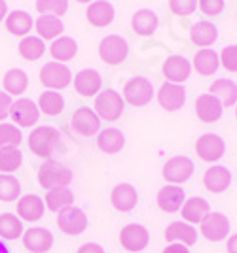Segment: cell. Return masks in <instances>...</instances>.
Here are the masks:
<instances>
[{
    "label": "cell",
    "instance_id": "1",
    "mask_svg": "<svg viewBox=\"0 0 237 253\" xmlns=\"http://www.w3.org/2000/svg\"><path fill=\"white\" fill-rule=\"evenodd\" d=\"M61 132L54 128V126H38L34 128L29 136V149L33 151L36 157L48 159L55 155L57 151H63V140H61Z\"/></svg>",
    "mask_w": 237,
    "mask_h": 253
},
{
    "label": "cell",
    "instance_id": "2",
    "mask_svg": "<svg viewBox=\"0 0 237 253\" xmlns=\"http://www.w3.org/2000/svg\"><path fill=\"white\" fill-rule=\"evenodd\" d=\"M70 181H72V170L57 161L50 159L38 169V183L44 189L52 191L59 187H68Z\"/></svg>",
    "mask_w": 237,
    "mask_h": 253
},
{
    "label": "cell",
    "instance_id": "3",
    "mask_svg": "<svg viewBox=\"0 0 237 253\" xmlns=\"http://www.w3.org/2000/svg\"><path fill=\"white\" fill-rule=\"evenodd\" d=\"M93 112L99 116V119L105 121H116L123 114V98L119 96L118 91L114 89H105L103 93H99L95 98Z\"/></svg>",
    "mask_w": 237,
    "mask_h": 253
},
{
    "label": "cell",
    "instance_id": "4",
    "mask_svg": "<svg viewBox=\"0 0 237 253\" xmlns=\"http://www.w3.org/2000/svg\"><path fill=\"white\" fill-rule=\"evenodd\" d=\"M230 227L232 225H230L228 215L220 213V211H209L203 221L199 223V232L209 242H222L230 234Z\"/></svg>",
    "mask_w": 237,
    "mask_h": 253
},
{
    "label": "cell",
    "instance_id": "5",
    "mask_svg": "<svg viewBox=\"0 0 237 253\" xmlns=\"http://www.w3.org/2000/svg\"><path fill=\"white\" fill-rule=\"evenodd\" d=\"M194 174V161L186 155H175L171 157L162 169V176L167 183L178 185L192 178Z\"/></svg>",
    "mask_w": 237,
    "mask_h": 253
},
{
    "label": "cell",
    "instance_id": "6",
    "mask_svg": "<svg viewBox=\"0 0 237 253\" xmlns=\"http://www.w3.org/2000/svg\"><path fill=\"white\" fill-rule=\"evenodd\" d=\"M70 125L76 134L84 138H91L101 132V119L89 106H80L76 110L70 119Z\"/></svg>",
    "mask_w": 237,
    "mask_h": 253
},
{
    "label": "cell",
    "instance_id": "7",
    "mask_svg": "<svg viewBox=\"0 0 237 253\" xmlns=\"http://www.w3.org/2000/svg\"><path fill=\"white\" fill-rule=\"evenodd\" d=\"M127 53H129L127 40L118 36V34H110L107 38H103L101 43H99V57L107 64L123 63Z\"/></svg>",
    "mask_w": 237,
    "mask_h": 253
},
{
    "label": "cell",
    "instance_id": "8",
    "mask_svg": "<svg viewBox=\"0 0 237 253\" xmlns=\"http://www.w3.org/2000/svg\"><path fill=\"white\" fill-rule=\"evenodd\" d=\"M57 227L66 236H78L87 229V215L82 208L68 206L57 213Z\"/></svg>",
    "mask_w": 237,
    "mask_h": 253
},
{
    "label": "cell",
    "instance_id": "9",
    "mask_svg": "<svg viewBox=\"0 0 237 253\" xmlns=\"http://www.w3.org/2000/svg\"><path fill=\"white\" fill-rule=\"evenodd\" d=\"M224 151H226V144H224V140L218 134L205 132V134H201L195 140V153L205 163L220 161V159L224 157Z\"/></svg>",
    "mask_w": 237,
    "mask_h": 253
},
{
    "label": "cell",
    "instance_id": "10",
    "mask_svg": "<svg viewBox=\"0 0 237 253\" xmlns=\"http://www.w3.org/2000/svg\"><path fill=\"white\" fill-rule=\"evenodd\" d=\"M148 242H150V234L146 231V227H142L140 223H129L119 232V244L125 252H142Z\"/></svg>",
    "mask_w": 237,
    "mask_h": 253
},
{
    "label": "cell",
    "instance_id": "11",
    "mask_svg": "<svg viewBox=\"0 0 237 253\" xmlns=\"http://www.w3.org/2000/svg\"><path fill=\"white\" fill-rule=\"evenodd\" d=\"M154 96V87L152 82L146 78H131L129 82L123 87V98L129 102L131 106H146Z\"/></svg>",
    "mask_w": 237,
    "mask_h": 253
},
{
    "label": "cell",
    "instance_id": "12",
    "mask_svg": "<svg viewBox=\"0 0 237 253\" xmlns=\"http://www.w3.org/2000/svg\"><path fill=\"white\" fill-rule=\"evenodd\" d=\"M72 74L63 63H48L42 66L40 70V82L44 87L48 89H65L66 85L70 84Z\"/></svg>",
    "mask_w": 237,
    "mask_h": 253
},
{
    "label": "cell",
    "instance_id": "13",
    "mask_svg": "<svg viewBox=\"0 0 237 253\" xmlns=\"http://www.w3.org/2000/svg\"><path fill=\"white\" fill-rule=\"evenodd\" d=\"M23 248L31 253H48L54 246V234L46 227H34L23 232Z\"/></svg>",
    "mask_w": 237,
    "mask_h": 253
},
{
    "label": "cell",
    "instance_id": "14",
    "mask_svg": "<svg viewBox=\"0 0 237 253\" xmlns=\"http://www.w3.org/2000/svg\"><path fill=\"white\" fill-rule=\"evenodd\" d=\"M192 74V64L182 55H171L163 63V76L169 84L182 85Z\"/></svg>",
    "mask_w": 237,
    "mask_h": 253
},
{
    "label": "cell",
    "instance_id": "15",
    "mask_svg": "<svg viewBox=\"0 0 237 253\" xmlns=\"http://www.w3.org/2000/svg\"><path fill=\"white\" fill-rule=\"evenodd\" d=\"M224 112L222 102L211 93H203L195 98V116L201 123H216Z\"/></svg>",
    "mask_w": 237,
    "mask_h": 253
},
{
    "label": "cell",
    "instance_id": "16",
    "mask_svg": "<svg viewBox=\"0 0 237 253\" xmlns=\"http://www.w3.org/2000/svg\"><path fill=\"white\" fill-rule=\"evenodd\" d=\"M10 116L13 123L19 126H31L38 123L40 108L34 104L31 98H17L10 108Z\"/></svg>",
    "mask_w": 237,
    "mask_h": 253
},
{
    "label": "cell",
    "instance_id": "17",
    "mask_svg": "<svg viewBox=\"0 0 237 253\" xmlns=\"http://www.w3.org/2000/svg\"><path fill=\"white\" fill-rule=\"evenodd\" d=\"M139 202V193L131 183H118L110 193V204L121 213L133 211Z\"/></svg>",
    "mask_w": 237,
    "mask_h": 253
},
{
    "label": "cell",
    "instance_id": "18",
    "mask_svg": "<svg viewBox=\"0 0 237 253\" xmlns=\"http://www.w3.org/2000/svg\"><path fill=\"white\" fill-rule=\"evenodd\" d=\"M184 201H186V195H184V189L180 185H165L156 195L158 208L162 211H165V213L180 211Z\"/></svg>",
    "mask_w": 237,
    "mask_h": 253
},
{
    "label": "cell",
    "instance_id": "19",
    "mask_svg": "<svg viewBox=\"0 0 237 253\" xmlns=\"http://www.w3.org/2000/svg\"><path fill=\"white\" fill-rule=\"evenodd\" d=\"M184 102H186V91H184L182 85L165 82L160 87V91H158V104L162 106L163 110L177 112V110L182 108Z\"/></svg>",
    "mask_w": 237,
    "mask_h": 253
},
{
    "label": "cell",
    "instance_id": "20",
    "mask_svg": "<svg viewBox=\"0 0 237 253\" xmlns=\"http://www.w3.org/2000/svg\"><path fill=\"white\" fill-rule=\"evenodd\" d=\"M230 183H232V172L222 165H215L203 172L205 189L213 195H220V193L228 191Z\"/></svg>",
    "mask_w": 237,
    "mask_h": 253
},
{
    "label": "cell",
    "instance_id": "21",
    "mask_svg": "<svg viewBox=\"0 0 237 253\" xmlns=\"http://www.w3.org/2000/svg\"><path fill=\"white\" fill-rule=\"evenodd\" d=\"M163 236L169 244H182L186 248H190L197 242V229L186 221H173L165 229Z\"/></svg>",
    "mask_w": 237,
    "mask_h": 253
},
{
    "label": "cell",
    "instance_id": "22",
    "mask_svg": "<svg viewBox=\"0 0 237 253\" xmlns=\"http://www.w3.org/2000/svg\"><path fill=\"white\" fill-rule=\"evenodd\" d=\"M211 211L209 202L205 201L203 197H188L184 201L182 208H180V215H182V221L190 223V225H199L205 219V215Z\"/></svg>",
    "mask_w": 237,
    "mask_h": 253
},
{
    "label": "cell",
    "instance_id": "23",
    "mask_svg": "<svg viewBox=\"0 0 237 253\" xmlns=\"http://www.w3.org/2000/svg\"><path fill=\"white\" fill-rule=\"evenodd\" d=\"M101 85H103V80H101V74L93 68H84L80 70L74 78V89L78 95L82 96H93L101 91Z\"/></svg>",
    "mask_w": 237,
    "mask_h": 253
},
{
    "label": "cell",
    "instance_id": "24",
    "mask_svg": "<svg viewBox=\"0 0 237 253\" xmlns=\"http://www.w3.org/2000/svg\"><path fill=\"white\" fill-rule=\"evenodd\" d=\"M46 204L38 195H25L17 201V217L21 221L34 223L44 215Z\"/></svg>",
    "mask_w": 237,
    "mask_h": 253
},
{
    "label": "cell",
    "instance_id": "25",
    "mask_svg": "<svg viewBox=\"0 0 237 253\" xmlns=\"http://www.w3.org/2000/svg\"><path fill=\"white\" fill-rule=\"evenodd\" d=\"M86 17L93 27L103 29V27H108L114 19V8L107 0H95L87 6Z\"/></svg>",
    "mask_w": 237,
    "mask_h": 253
},
{
    "label": "cell",
    "instance_id": "26",
    "mask_svg": "<svg viewBox=\"0 0 237 253\" xmlns=\"http://www.w3.org/2000/svg\"><path fill=\"white\" fill-rule=\"evenodd\" d=\"M192 68L199 76H213L218 72L220 68V57L215 49L211 47H205L194 55V61H192Z\"/></svg>",
    "mask_w": 237,
    "mask_h": 253
},
{
    "label": "cell",
    "instance_id": "27",
    "mask_svg": "<svg viewBox=\"0 0 237 253\" xmlns=\"http://www.w3.org/2000/svg\"><path fill=\"white\" fill-rule=\"evenodd\" d=\"M123 146H125V136L119 128H105L97 134V148L103 153L114 155V153L121 151Z\"/></svg>",
    "mask_w": 237,
    "mask_h": 253
},
{
    "label": "cell",
    "instance_id": "28",
    "mask_svg": "<svg viewBox=\"0 0 237 253\" xmlns=\"http://www.w3.org/2000/svg\"><path fill=\"white\" fill-rule=\"evenodd\" d=\"M209 93L215 95L224 108H232V106L237 104V84L232 82V80H226V78H220L211 84L209 87Z\"/></svg>",
    "mask_w": 237,
    "mask_h": 253
},
{
    "label": "cell",
    "instance_id": "29",
    "mask_svg": "<svg viewBox=\"0 0 237 253\" xmlns=\"http://www.w3.org/2000/svg\"><path fill=\"white\" fill-rule=\"evenodd\" d=\"M192 43L197 47H209L218 40V29L211 21H197L190 31Z\"/></svg>",
    "mask_w": 237,
    "mask_h": 253
},
{
    "label": "cell",
    "instance_id": "30",
    "mask_svg": "<svg viewBox=\"0 0 237 253\" xmlns=\"http://www.w3.org/2000/svg\"><path fill=\"white\" fill-rule=\"evenodd\" d=\"M78 53V43L76 40L68 38V36H61L52 42L50 45V55L54 57V61L57 63H66V61H72Z\"/></svg>",
    "mask_w": 237,
    "mask_h": 253
},
{
    "label": "cell",
    "instance_id": "31",
    "mask_svg": "<svg viewBox=\"0 0 237 253\" xmlns=\"http://www.w3.org/2000/svg\"><path fill=\"white\" fill-rule=\"evenodd\" d=\"M2 85H4V93H8L10 96H19L27 91L29 78H27V74L23 72L21 68H11L4 74Z\"/></svg>",
    "mask_w": 237,
    "mask_h": 253
},
{
    "label": "cell",
    "instance_id": "32",
    "mask_svg": "<svg viewBox=\"0 0 237 253\" xmlns=\"http://www.w3.org/2000/svg\"><path fill=\"white\" fill-rule=\"evenodd\" d=\"M34 27H36V32H38V36L42 40H57L61 36V32L65 31L63 21L59 17H54V15L38 17L36 23H34Z\"/></svg>",
    "mask_w": 237,
    "mask_h": 253
},
{
    "label": "cell",
    "instance_id": "33",
    "mask_svg": "<svg viewBox=\"0 0 237 253\" xmlns=\"http://www.w3.org/2000/svg\"><path fill=\"white\" fill-rule=\"evenodd\" d=\"M131 27L140 36H148L158 29V15L152 10H139L131 19Z\"/></svg>",
    "mask_w": 237,
    "mask_h": 253
},
{
    "label": "cell",
    "instance_id": "34",
    "mask_svg": "<svg viewBox=\"0 0 237 253\" xmlns=\"http://www.w3.org/2000/svg\"><path fill=\"white\" fill-rule=\"evenodd\" d=\"M6 29L13 36H25L33 29V19H31V15L27 11L15 10L11 11L10 15H6Z\"/></svg>",
    "mask_w": 237,
    "mask_h": 253
},
{
    "label": "cell",
    "instance_id": "35",
    "mask_svg": "<svg viewBox=\"0 0 237 253\" xmlns=\"http://www.w3.org/2000/svg\"><path fill=\"white\" fill-rule=\"evenodd\" d=\"M23 236V223L15 213H0V238L4 240H17Z\"/></svg>",
    "mask_w": 237,
    "mask_h": 253
},
{
    "label": "cell",
    "instance_id": "36",
    "mask_svg": "<svg viewBox=\"0 0 237 253\" xmlns=\"http://www.w3.org/2000/svg\"><path fill=\"white\" fill-rule=\"evenodd\" d=\"M74 202V195L68 187H59V189L48 191L46 195V206L52 211H63L65 208L72 206Z\"/></svg>",
    "mask_w": 237,
    "mask_h": 253
},
{
    "label": "cell",
    "instance_id": "37",
    "mask_svg": "<svg viewBox=\"0 0 237 253\" xmlns=\"http://www.w3.org/2000/svg\"><path fill=\"white\" fill-rule=\"evenodd\" d=\"M38 108L46 116L55 117L65 110V100H63V96L59 95V93H55V91H46L38 98Z\"/></svg>",
    "mask_w": 237,
    "mask_h": 253
},
{
    "label": "cell",
    "instance_id": "38",
    "mask_svg": "<svg viewBox=\"0 0 237 253\" xmlns=\"http://www.w3.org/2000/svg\"><path fill=\"white\" fill-rule=\"evenodd\" d=\"M46 51V45H44L42 38H36V36H27L19 42V55H21L25 61H38Z\"/></svg>",
    "mask_w": 237,
    "mask_h": 253
},
{
    "label": "cell",
    "instance_id": "39",
    "mask_svg": "<svg viewBox=\"0 0 237 253\" xmlns=\"http://www.w3.org/2000/svg\"><path fill=\"white\" fill-rule=\"evenodd\" d=\"M23 163V155L17 148H0V172L4 174H11L21 167Z\"/></svg>",
    "mask_w": 237,
    "mask_h": 253
},
{
    "label": "cell",
    "instance_id": "40",
    "mask_svg": "<svg viewBox=\"0 0 237 253\" xmlns=\"http://www.w3.org/2000/svg\"><path fill=\"white\" fill-rule=\"evenodd\" d=\"M21 195V183L11 174H0V201L11 202L19 199Z\"/></svg>",
    "mask_w": 237,
    "mask_h": 253
},
{
    "label": "cell",
    "instance_id": "41",
    "mask_svg": "<svg viewBox=\"0 0 237 253\" xmlns=\"http://www.w3.org/2000/svg\"><path fill=\"white\" fill-rule=\"evenodd\" d=\"M21 130L10 123H0V148H17L21 144Z\"/></svg>",
    "mask_w": 237,
    "mask_h": 253
},
{
    "label": "cell",
    "instance_id": "42",
    "mask_svg": "<svg viewBox=\"0 0 237 253\" xmlns=\"http://www.w3.org/2000/svg\"><path fill=\"white\" fill-rule=\"evenodd\" d=\"M36 10L42 15L59 17L68 10V2L66 0H36Z\"/></svg>",
    "mask_w": 237,
    "mask_h": 253
},
{
    "label": "cell",
    "instance_id": "43",
    "mask_svg": "<svg viewBox=\"0 0 237 253\" xmlns=\"http://www.w3.org/2000/svg\"><path fill=\"white\" fill-rule=\"evenodd\" d=\"M220 66L230 72V74H237V45L232 43V45H226L222 51H220Z\"/></svg>",
    "mask_w": 237,
    "mask_h": 253
},
{
    "label": "cell",
    "instance_id": "44",
    "mask_svg": "<svg viewBox=\"0 0 237 253\" xmlns=\"http://www.w3.org/2000/svg\"><path fill=\"white\" fill-rule=\"evenodd\" d=\"M197 0H169V10L178 17H188L195 11Z\"/></svg>",
    "mask_w": 237,
    "mask_h": 253
},
{
    "label": "cell",
    "instance_id": "45",
    "mask_svg": "<svg viewBox=\"0 0 237 253\" xmlns=\"http://www.w3.org/2000/svg\"><path fill=\"white\" fill-rule=\"evenodd\" d=\"M197 6H199V11L207 17H218L226 8V2L224 0H197Z\"/></svg>",
    "mask_w": 237,
    "mask_h": 253
},
{
    "label": "cell",
    "instance_id": "46",
    "mask_svg": "<svg viewBox=\"0 0 237 253\" xmlns=\"http://www.w3.org/2000/svg\"><path fill=\"white\" fill-rule=\"evenodd\" d=\"M11 104H13L11 96L8 93H0V121L6 119V116H10Z\"/></svg>",
    "mask_w": 237,
    "mask_h": 253
},
{
    "label": "cell",
    "instance_id": "47",
    "mask_svg": "<svg viewBox=\"0 0 237 253\" xmlns=\"http://www.w3.org/2000/svg\"><path fill=\"white\" fill-rule=\"evenodd\" d=\"M76 253H105V250H103V246H99L95 242H86L78 248Z\"/></svg>",
    "mask_w": 237,
    "mask_h": 253
},
{
    "label": "cell",
    "instance_id": "48",
    "mask_svg": "<svg viewBox=\"0 0 237 253\" xmlns=\"http://www.w3.org/2000/svg\"><path fill=\"white\" fill-rule=\"evenodd\" d=\"M162 253H190V250L182 244H167Z\"/></svg>",
    "mask_w": 237,
    "mask_h": 253
},
{
    "label": "cell",
    "instance_id": "49",
    "mask_svg": "<svg viewBox=\"0 0 237 253\" xmlns=\"http://www.w3.org/2000/svg\"><path fill=\"white\" fill-rule=\"evenodd\" d=\"M226 252L228 253H237V232L230 234L226 238Z\"/></svg>",
    "mask_w": 237,
    "mask_h": 253
},
{
    "label": "cell",
    "instance_id": "50",
    "mask_svg": "<svg viewBox=\"0 0 237 253\" xmlns=\"http://www.w3.org/2000/svg\"><path fill=\"white\" fill-rule=\"evenodd\" d=\"M6 13H8V6H6L4 0H0V21L6 17Z\"/></svg>",
    "mask_w": 237,
    "mask_h": 253
},
{
    "label": "cell",
    "instance_id": "51",
    "mask_svg": "<svg viewBox=\"0 0 237 253\" xmlns=\"http://www.w3.org/2000/svg\"><path fill=\"white\" fill-rule=\"evenodd\" d=\"M0 253H10V250H8V246L0 240Z\"/></svg>",
    "mask_w": 237,
    "mask_h": 253
},
{
    "label": "cell",
    "instance_id": "52",
    "mask_svg": "<svg viewBox=\"0 0 237 253\" xmlns=\"http://www.w3.org/2000/svg\"><path fill=\"white\" fill-rule=\"evenodd\" d=\"M76 2H82V4H87V2H91V0H76Z\"/></svg>",
    "mask_w": 237,
    "mask_h": 253
},
{
    "label": "cell",
    "instance_id": "53",
    "mask_svg": "<svg viewBox=\"0 0 237 253\" xmlns=\"http://www.w3.org/2000/svg\"><path fill=\"white\" fill-rule=\"evenodd\" d=\"M236 119H237V104H236Z\"/></svg>",
    "mask_w": 237,
    "mask_h": 253
},
{
    "label": "cell",
    "instance_id": "54",
    "mask_svg": "<svg viewBox=\"0 0 237 253\" xmlns=\"http://www.w3.org/2000/svg\"><path fill=\"white\" fill-rule=\"evenodd\" d=\"M236 19H237V15H236Z\"/></svg>",
    "mask_w": 237,
    "mask_h": 253
}]
</instances>
